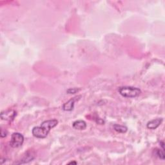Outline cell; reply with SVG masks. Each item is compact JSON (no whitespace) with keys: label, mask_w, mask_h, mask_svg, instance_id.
I'll return each instance as SVG.
<instances>
[{"label":"cell","mask_w":165,"mask_h":165,"mask_svg":"<svg viewBox=\"0 0 165 165\" xmlns=\"http://www.w3.org/2000/svg\"><path fill=\"white\" fill-rule=\"evenodd\" d=\"M35 158L34 154L32 151H28V152L25 154V157L21 160L20 162L18 163L17 164H25L28 163L32 161Z\"/></svg>","instance_id":"cell-8"},{"label":"cell","mask_w":165,"mask_h":165,"mask_svg":"<svg viewBox=\"0 0 165 165\" xmlns=\"http://www.w3.org/2000/svg\"><path fill=\"white\" fill-rule=\"evenodd\" d=\"M80 90V88H69L67 90V92L68 94H76L77 92Z\"/></svg>","instance_id":"cell-11"},{"label":"cell","mask_w":165,"mask_h":165,"mask_svg":"<svg viewBox=\"0 0 165 165\" xmlns=\"http://www.w3.org/2000/svg\"><path fill=\"white\" fill-rule=\"evenodd\" d=\"M160 144H161V146L163 150H164V142H163V141H161V142H160Z\"/></svg>","instance_id":"cell-13"},{"label":"cell","mask_w":165,"mask_h":165,"mask_svg":"<svg viewBox=\"0 0 165 165\" xmlns=\"http://www.w3.org/2000/svg\"><path fill=\"white\" fill-rule=\"evenodd\" d=\"M119 93H120L123 97L127 98H134L140 95L141 93V90L136 87H121L118 89Z\"/></svg>","instance_id":"cell-2"},{"label":"cell","mask_w":165,"mask_h":165,"mask_svg":"<svg viewBox=\"0 0 165 165\" xmlns=\"http://www.w3.org/2000/svg\"><path fill=\"white\" fill-rule=\"evenodd\" d=\"M114 128L119 133H126L128 130V128L127 127L117 124L114 125Z\"/></svg>","instance_id":"cell-9"},{"label":"cell","mask_w":165,"mask_h":165,"mask_svg":"<svg viewBox=\"0 0 165 165\" xmlns=\"http://www.w3.org/2000/svg\"><path fill=\"white\" fill-rule=\"evenodd\" d=\"M23 142L24 137L22 134L16 132L12 134L10 145L12 148L20 147L21 146H22Z\"/></svg>","instance_id":"cell-3"},{"label":"cell","mask_w":165,"mask_h":165,"mask_svg":"<svg viewBox=\"0 0 165 165\" xmlns=\"http://www.w3.org/2000/svg\"><path fill=\"white\" fill-rule=\"evenodd\" d=\"M163 118L155 119V120H153L148 122L147 124V127L150 130H155L160 126V124L163 122Z\"/></svg>","instance_id":"cell-6"},{"label":"cell","mask_w":165,"mask_h":165,"mask_svg":"<svg viewBox=\"0 0 165 165\" xmlns=\"http://www.w3.org/2000/svg\"><path fill=\"white\" fill-rule=\"evenodd\" d=\"M16 116V112L14 110H8L1 114V118L3 120L11 121L14 120Z\"/></svg>","instance_id":"cell-5"},{"label":"cell","mask_w":165,"mask_h":165,"mask_svg":"<svg viewBox=\"0 0 165 165\" xmlns=\"http://www.w3.org/2000/svg\"><path fill=\"white\" fill-rule=\"evenodd\" d=\"M6 135H7V132H6L5 130L2 129L1 130V137H2V138L5 137L6 136Z\"/></svg>","instance_id":"cell-12"},{"label":"cell","mask_w":165,"mask_h":165,"mask_svg":"<svg viewBox=\"0 0 165 165\" xmlns=\"http://www.w3.org/2000/svg\"><path fill=\"white\" fill-rule=\"evenodd\" d=\"M156 154L157 157L160 158L161 159L164 160V150H161L159 149H157L156 150Z\"/></svg>","instance_id":"cell-10"},{"label":"cell","mask_w":165,"mask_h":165,"mask_svg":"<svg viewBox=\"0 0 165 165\" xmlns=\"http://www.w3.org/2000/svg\"><path fill=\"white\" fill-rule=\"evenodd\" d=\"M80 97H81V96H79L77 97H75L74 98H72L71 100L68 101L67 103H65L63 105V110L67 112H70L72 110H73L74 108V104L76 101H77L80 100Z\"/></svg>","instance_id":"cell-4"},{"label":"cell","mask_w":165,"mask_h":165,"mask_svg":"<svg viewBox=\"0 0 165 165\" xmlns=\"http://www.w3.org/2000/svg\"><path fill=\"white\" fill-rule=\"evenodd\" d=\"M72 127L75 130H83L87 128V123L83 120L76 121L72 124Z\"/></svg>","instance_id":"cell-7"},{"label":"cell","mask_w":165,"mask_h":165,"mask_svg":"<svg viewBox=\"0 0 165 165\" xmlns=\"http://www.w3.org/2000/svg\"><path fill=\"white\" fill-rule=\"evenodd\" d=\"M69 164H76L77 163L75 162V161H72V162H70Z\"/></svg>","instance_id":"cell-14"},{"label":"cell","mask_w":165,"mask_h":165,"mask_svg":"<svg viewBox=\"0 0 165 165\" xmlns=\"http://www.w3.org/2000/svg\"><path fill=\"white\" fill-rule=\"evenodd\" d=\"M57 123L58 121L57 120L45 121L41 124V126L35 127L33 128L32 130V135L36 138H45L49 134L51 129L57 126Z\"/></svg>","instance_id":"cell-1"}]
</instances>
